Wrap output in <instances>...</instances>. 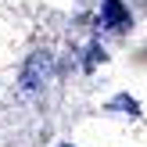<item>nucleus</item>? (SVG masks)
<instances>
[{
    "mask_svg": "<svg viewBox=\"0 0 147 147\" xmlns=\"http://www.w3.org/2000/svg\"><path fill=\"white\" fill-rule=\"evenodd\" d=\"M100 25H108L111 32H122V29L133 25V18H129V11L122 7V0H104V7H100Z\"/></svg>",
    "mask_w": 147,
    "mask_h": 147,
    "instance_id": "nucleus-1",
    "label": "nucleus"
},
{
    "mask_svg": "<svg viewBox=\"0 0 147 147\" xmlns=\"http://www.w3.org/2000/svg\"><path fill=\"white\" fill-rule=\"evenodd\" d=\"M115 104H119V108H129V115H136V100L133 97H119Z\"/></svg>",
    "mask_w": 147,
    "mask_h": 147,
    "instance_id": "nucleus-2",
    "label": "nucleus"
},
{
    "mask_svg": "<svg viewBox=\"0 0 147 147\" xmlns=\"http://www.w3.org/2000/svg\"><path fill=\"white\" fill-rule=\"evenodd\" d=\"M65 147H68V144H65Z\"/></svg>",
    "mask_w": 147,
    "mask_h": 147,
    "instance_id": "nucleus-3",
    "label": "nucleus"
}]
</instances>
